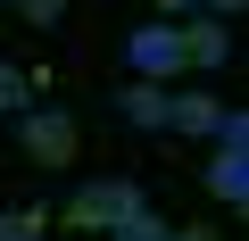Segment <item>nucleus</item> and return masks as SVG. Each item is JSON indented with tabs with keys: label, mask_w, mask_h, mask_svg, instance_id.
Here are the masks:
<instances>
[{
	"label": "nucleus",
	"mask_w": 249,
	"mask_h": 241,
	"mask_svg": "<svg viewBox=\"0 0 249 241\" xmlns=\"http://www.w3.org/2000/svg\"><path fill=\"white\" fill-rule=\"evenodd\" d=\"M133 208H142V183H133V175H100V183H83L58 216H67L75 233H108L116 216H133Z\"/></svg>",
	"instance_id": "nucleus-1"
},
{
	"label": "nucleus",
	"mask_w": 249,
	"mask_h": 241,
	"mask_svg": "<svg viewBox=\"0 0 249 241\" xmlns=\"http://www.w3.org/2000/svg\"><path fill=\"white\" fill-rule=\"evenodd\" d=\"M17 142H25L34 167H67L83 133H75V116H67V108H17Z\"/></svg>",
	"instance_id": "nucleus-2"
},
{
	"label": "nucleus",
	"mask_w": 249,
	"mask_h": 241,
	"mask_svg": "<svg viewBox=\"0 0 249 241\" xmlns=\"http://www.w3.org/2000/svg\"><path fill=\"white\" fill-rule=\"evenodd\" d=\"M124 58H133V75H150V83H166V75H183V34L158 17V25H133V42H124Z\"/></svg>",
	"instance_id": "nucleus-3"
},
{
	"label": "nucleus",
	"mask_w": 249,
	"mask_h": 241,
	"mask_svg": "<svg viewBox=\"0 0 249 241\" xmlns=\"http://www.w3.org/2000/svg\"><path fill=\"white\" fill-rule=\"evenodd\" d=\"M175 34H183V67H199V75H208V67H224V50H232L224 17H183Z\"/></svg>",
	"instance_id": "nucleus-4"
},
{
	"label": "nucleus",
	"mask_w": 249,
	"mask_h": 241,
	"mask_svg": "<svg viewBox=\"0 0 249 241\" xmlns=\"http://www.w3.org/2000/svg\"><path fill=\"white\" fill-rule=\"evenodd\" d=\"M116 116H124V125H142V133H158V125H166V83L133 75V83L116 92Z\"/></svg>",
	"instance_id": "nucleus-5"
},
{
	"label": "nucleus",
	"mask_w": 249,
	"mask_h": 241,
	"mask_svg": "<svg viewBox=\"0 0 249 241\" xmlns=\"http://www.w3.org/2000/svg\"><path fill=\"white\" fill-rule=\"evenodd\" d=\"M208 191L224 208H249V150H216L208 158Z\"/></svg>",
	"instance_id": "nucleus-6"
},
{
	"label": "nucleus",
	"mask_w": 249,
	"mask_h": 241,
	"mask_svg": "<svg viewBox=\"0 0 249 241\" xmlns=\"http://www.w3.org/2000/svg\"><path fill=\"white\" fill-rule=\"evenodd\" d=\"M216 116H224V108H216L208 92H166V125H175V133H216Z\"/></svg>",
	"instance_id": "nucleus-7"
},
{
	"label": "nucleus",
	"mask_w": 249,
	"mask_h": 241,
	"mask_svg": "<svg viewBox=\"0 0 249 241\" xmlns=\"http://www.w3.org/2000/svg\"><path fill=\"white\" fill-rule=\"evenodd\" d=\"M166 233H175V224H166V216H158L150 200H142L133 216H116V224H108V241H166Z\"/></svg>",
	"instance_id": "nucleus-8"
},
{
	"label": "nucleus",
	"mask_w": 249,
	"mask_h": 241,
	"mask_svg": "<svg viewBox=\"0 0 249 241\" xmlns=\"http://www.w3.org/2000/svg\"><path fill=\"white\" fill-rule=\"evenodd\" d=\"M17 108H34V67H9V58H0V116H17Z\"/></svg>",
	"instance_id": "nucleus-9"
},
{
	"label": "nucleus",
	"mask_w": 249,
	"mask_h": 241,
	"mask_svg": "<svg viewBox=\"0 0 249 241\" xmlns=\"http://www.w3.org/2000/svg\"><path fill=\"white\" fill-rule=\"evenodd\" d=\"M50 233V208H0V241H42Z\"/></svg>",
	"instance_id": "nucleus-10"
},
{
	"label": "nucleus",
	"mask_w": 249,
	"mask_h": 241,
	"mask_svg": "<svg viewBox=\"0 0 249 241\" xmlns=\"http://www.w3.org/2000/svg\"><path fill=\"white\" fill-rule=\"evenodd\" d=\"M9 9H17V17H25V25H34V34H50V25H58V17H67V0H9Z\"/></svg>",
	"instance_id": "nucleus-11"
},
{
	"label": "nucleus",
	"mask_w": 249,
	"mask_h": 241,
	"mask_svg": "<svg viewBox=\"0 0 249 241\" xmlns=\"http://www.w3.org/2000/svg\"><path fill=\"white\" fill-rule=\"evenodd\" d=\"M216 142H224V150H249V116H241V108L216 116Z\"/></svg>",
	"instance_id": "nucleus-12"
},
{
	"label": "nucleus",
	"mask_w": 249,
	"mask_h": 241,
	"mask_svg": "<svg viewBox=\"0 0 249 241\" xmlns=\"http://www.w3.org/2000/svg\"><path fill=\"white\" fill-rule=\"evenodd\" d=\"M249 0H199V17H241Z\"/></svg>",
	"instance_id": "nucleus-13"
},
{
	"label": "nucleus",
	"mask_w": 249,
	"mask_h": 241,
	"mask_svg": "<svg viewBox=\"0 0 249 241\" xmlns=\"http://www.w3.org/2000/svg\"><path fill=\"white\" fill-rule=\"evenodd\" d=\"M166 241H216V233H199V224H183V233H166Z\"/></svg>",
	"instance_id": "nucleus-14"
},
{
	"label": "nucleus",
	"mask_w": 249,
	"mask_h": 241,
	"mask_svg": "<svg viewBox=\"0 0 249 241\" xmlns=\"http://www.w3.org/2000/svg\"><path fill=\"white\" fill-rule=\"evenodd\" d=\"M158 9H199V0H158Z\"/></svg>",
	"instance_id": "nucleus-15"
},
{
	"label": "nucleus",
	"mask_w": 249,
	"mask_h": 241,
	"mask_svg": "<svg viewBox=\"0 0 249 241\" xmlns=\"http://www.w3.org/2000/svg\"><path fill=\"white\" fill-rule=\"evenodd\" d=\"M0 9H9V0H0Z\"/></svg>",
	"instance_id": "nucleus-16"
}]
</instances>
